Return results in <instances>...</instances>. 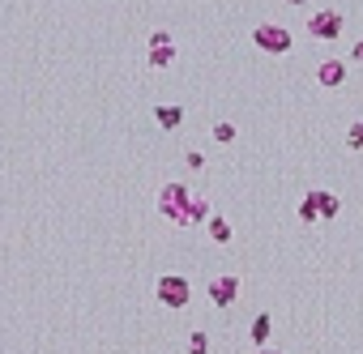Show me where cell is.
<instances>
[{
    "label": "cell",
    "mask_w": 363,
    "mask_h": 354,
    "mask_svg": "<svg viewBox=\"0 0 363 354\" xmlns=\"http://www.w3.org/2000/svg\"><path fill=\"white\" fill-rule=\"evenodd\" d=\"M337 30H342V17H337L333 9H325V13H317V17H312V35H317V39H333Z\"/></svg>",
    "instance_id": "obj_1"
},
{
    "label": "cell",
    "mask_w": 363,
    "mask_h": 354,
    "mask_svg": "<svg viewBox=\"0 0 363 354\" xmlns=\"http://www.w3.org/2000/svg\"><path fill=\"white\" fill-rule=\"evenodd\" d=\"M184 282H180V277H162V282H158V295H162V303H171V308H180V303H184Z\"/></svg>",
    "instance_id": "obj_2"
},
{
    "label": "cell",
    "mask_w": 363,
    "mask_h": 354,
    "mask_svg": "<svg viewBox=\"0 0 363 354\" xmlns=\"http://www.w3.org/2000/svg\"><path fill=\"white\" fill-rule=\"evenodd\" d=\"M317 77H321L325 86H342V77H346V68L337 64V60H329V64H321V73H317Z\"/></svg>",
    "instance_id": "obj_3"
},
{
    "label": "cell",
    "mask_w": 363,
    "mask_h": 354,
    "mask_svg": "<svg viewBox=\"0 0 363 354\" xmlns=\"http://www.w3.org/2000/svg\"><path fill=\"white\" fill-rule=\"evenodd\" d=\"M257 43L270 47V52H282V47H286V35H282V30H257Z\"/></svg>",
    "instance_id": "obj_4"
},
{
    "label": "cell",
    "mask_w": 363,
    "mask_h": 354,
    "mask_svg": "<svg viewBox=\"0 0 363 354\" xmlns=\"http://www.w3.org/2000/svg\"><path fill=\"white\" fill-rule=\"evenodd\" d=\"M235 299V277H218L214 282V303H231Z\"/></svg>",
    "instance_id": "obj_5"
},
{
    "label": "cell",
    "mask_w": 363,
    "mask_h": 354,
    "mask_svg": "<svg viewBox=\"0 0 363 354\" xmlns=\"http://www.w3.org/2000/svg\"><path fill=\"white\" fill-rule=\"evenodd\" d=\"M252 337H257V342L270 337V316H257V320H252Z\"/></svg>",
    "instance_id": "obj_6"
},
{
    "label": "cell",
    "mask_w": 363,
    "mask_h": 354,
    "mask_svg": "<svg viewBox=\"0 0 363 354\" xmlns=\"http://www.w3.org/2000/svg\"><path fill=\"white\" fill-rule=\"evenodd\" d=\"M158 120H162V129H176L180 111H176V107H158Z\"/></svg>",
    "instance_id": "obj_7"
},
{
    "label": "cell",
    "mask_w": 363,
    "mask_h": 354,
    "mask_svg": "<svg viewBox=\"0 0 363 354\" xmlns=\"http://www.w3.org/2000/svg\"><path fill=\"white\" fill-rule=\"evenodd\" d=\"M214 137H218V141H231V137H235V129H231V124H218Z\"/></svg>",
    "instance_id": "obj_8"
},
{
    "label": "cell",
    "mask_w": 363,
    "mask_h": 354,
    "mask_svg": "<svg viewBox=\"0 0 363 354\" xmlns=\"http://www.w3.org/2000/svg\"><path fill=\"white\" fill-rule=\"evenodd\" d=\"M192 354H205V337H192V346H188Z\"/></svg>",
    "instance_id": "obj_9"
},
{
    "label": "cell",
    "mask_w": 363,
    "mask_h": 354,
    "mask_svg": "<svg viewBox=\"0 0 363 354\" xmlns=\"http://www.w3.org/2000/svg\"><path fill=\"white\" fill-rule=\"evenodd\" d=\"M351 56H355V60H363V43H355V52H351Z\"/></svg>",
    "instance_id": "obj_10"
},
{
    "label": "cell",
    "mask_w": 363,
    "mask_h": 354,
    "mask_svg": "<svg viewBox=\"0 0 363 354\" xmlns=\"http://www.w3.org/2000/svg\"><path fill=\"white\" fill-rule=\"evenodd\" d=\"M295 5H299V0H295Z\"/></svg>",
    "instance_id": "obj_11"
}]
</instances>
